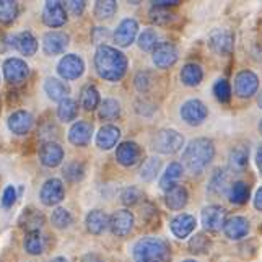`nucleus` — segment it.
<instances>
[{"mask_svg": "<svg viewBox=\"0 0 262 262\" xmlns=\"http://www.w3.org/2000/svg\"><path fill=\"white\" fill-rule=\"evenodd\" d=\"M228 197H230V202L234 205H243L248 202L249 199V186L243 181H236L230 186V191H228Z\"/></svg>", "mask_w": 262, "mask_h": 262, "instance_id": "nucleus-34", "label": "nucleus"}, {"mask_svg": "<svg viewBox=\"0 0 262 262\" xmlns=\"http://www.w3.org/2000/svg\"><path fill=\"white\" fill-rule=\"evenodd\" d=\"M134 83L140 93H145V92H148V88L151 85V77L148 72H140V74H137V77H135Z\"/></svg>", "mask_w": 262, "mask_h": 262, "instance_id": "nucleus-48", "label": "nucleus"}, {"mask_svg": "<svg viewBox=\"0 0 262 262\" xmlns=\"http://www.w3.org/2000/svg\"><path fill=\"white\" fill-rule=\"evenodd\" d=\"M143 197V192L140 191L139 187L130 186V187H125L122 194H121V201L124 205H135L140 202V199Z\"/></svg>", "mask_w": 262, "mask_h": 262, "instance_id": "nucleus-46", "label": "nucleus"}, {"mask_svg": "<svg viewBox=\"0 0 262 262\" xmlns=\"http://www.w3.org/2000/svg\"><path fill=\"white\" fill-rule=\"evenodd\" d=\"M259 130H260V134H262V119H260V122H259Z\"/></svg>", "mask_w": 262, "mask_h": 262, "instance_id": "nucleus-57", "label": "nucleus"}, {"mask_svg": "<svg viewBox=\"0 0 262 262\" xmlns=\"http://www.w3.org/2000/svg\"><path fill=\"white\" fill-rule=\"evenodd\" d=\"M13 46L20 51L23 56L30 57V56H34L36 51H38V39L34 38L33 33L23 31L20 34L13 36Z\"/></svg>", "mask_w": 262, "mask_h": 262, "instance_id": "nucleus-26", "label": "nucleus"}, {"mask_svg": "<svg viewBox=\"0 0 262 262\" xmlns=\"http://www.w3.org/2000/svg\"><path fill=\"white\" fill-rule=\"evenodd\" d=\"M85 7H86V5H85L83 0H72V2H67L69 12H70L72 15H75V16L82 15L83 10H85Z\"/></svg>", "mask_w": 262, "mask_h": 262, "instance_id": "nucleus-50", "label": "nucleus"}, {"mask_svg": "<svg viewBox=\"0 0 262 262\" xmlns=\"http://www.w3.org/2000/svg\"><path fill=\"white\" fill-rule=\"evenodd\" d=\"M230 184V176L225 169L222 168H216L212 176H210V181H209V191L212 194H216L220 195L227 191V186Z\"/></svg>", "mask_w": 262, "mask_h": 262, "instance_id": "nucleus-32", "label": "nucleus"}, {"mask_svg": "<svg viewBox=\"0 0 262 262\" xmlns=\"http://www.w3.org/2000/svg\"><path fill=\"white\" fill-rule=\"evenodd\" d=\"M127 67L129 62L124 52L113 46H107V44L98 46L95 52V69L101 78L107 82H117V80L124 78Z\"/></svg>", "mask_w": 262, "mask_h": 262, "instance_id": "nucleus-1", "label": "nucleus"}, {"mask_svg": "<svg viewBox=\"0 0 262 262\" xmlns=\"http://www.w3.org/2000/svg\"><path fill=\"white\" fill-rule=\"evenodd\" d=\"M183 121L189 125H201L209 116V110L207 106L201 101V99H189L183 106H181L179 111Z\"/></svg>", "mask_w": 262, "mask_h": 262, "instance_id": "nucleus-5", "label": "nucleus"}, {"mask_svg": "<svg viewBox=\"0 0 262 262\" xmlns=\"http://www.w3.org/2000/svg\"><path fill=\"white\" fill-rule=\"evenodd\" d=\"M64 176L70 181V183H78L85 178V166L78 161H72L64 168Z\"/></svg>", "mask_w": 262, "mask_h": 262, "instance_id": "nucleus-45", "label": "nucleus"}, {"mask_svg": "<svg viewBox=\"0 0 262 262\" xmlns=\"http://www.w3.org/2000/svg\"><path fill=\"white\" fill-rule=\"evenodd\" d=\"M209 46L219 56H227L234 48V34L230 30L216 28L209 34Z\"/></svg>", "mask_w": 262, "mask_h": 262, "instance_id": "nucleus-8", "label": "nucleus"}, {"mask_svg": "<svg viewBox=\"0 0 262 262\" xmlns=\"http://www.w3.org/2000/svg\"><path fill=\"white\" fill-rule=\"evenodd\" d=\"M15 201H16V189L13 186H7L2 194V205L5 209H8V207H12L15 204Z\"/></svg>", "mask_w": 262, "mask_h": 262, "instance_id": "nucleus-49", "label": "nucleus"}, {"mask_svg": "<svg viewBox=\"0 0 262 262\" xmlns=\"http://www.w3.org/2000/svg\"><path fill=\"white\" fill-rule=\"evenodd\" d=\"M201 220L207 231L216 233L223 228L225 222H227V210L220 205H209L202 210Z\"/></svg>", "mask_w": 262, "mask_h": 262, "instance_id": "nucleus-11", "label": "nucleus"}, {"mask_svg": "<svg viewBox=\"0 0 262 262\" xmlns=\"http://www.w3.org/2000/svg\"><path fill=\"white\" fill-rule=\"evenodd\" d=\"M210 249V239L205 236L204 233H197L189 241V251L192 254H205Z\"/></svg>", "mask_w": 262, "mask_h": 262, "instance_id": "nucleus-43", "label": "nucleus"}, {"mask_svg": "<svg viewBox=\"0 0 262 262\" xmlns=\"http://www.w3.org/2000/svg\"><path fill=\"white\" fill-rule=\"evenodd\" d=\"M25 251L31 256H39L44 251V238L39 231H28L23 241Z\"/></svg>", "mask_w": 262, "mask_h": 262, "instance_id": "nucleus-33", "label": "nucleus"}, {"mask_svg": "<svg viewBox=\"0 0 262 262\" xmlns=\"http://www.w3.org/2000/svg\"><path fill=\"white\" fill-rule=\"evenodd\" d=\"M119 137H121L119 127H116L113 124L103 125V127L99 129V132L96 134V145L101 150H111L113 147H116Z\"/></svg>", "mask_w": 262, "mask_h": 262, "instance_id": "nucleus-23", "label": "nucleus"}, {"mask_svg": "<svg viewBox=\"0 0 262 262\" xmlns=\"http://www.w3.org/2000/svg\"><path fill=\"white\" fill-rule=\"evenodd\" d=\"M77 114H78V103L75 101V99L67 98V99H64V101L59 103V106H57V116H59L60 121L70 122V121L75 119Z\"/></svg>", "mask_w": 262, "mask_h": 262, "instance_id": "nucleus-36", "label": "nucleus"}, {"mask_svg": "<svg viewBox=\"0 0 262 262\" xmlns=\"http://www.w3.org/2000/svg\"><path fill=\"white\" fill-rule=\"evenodd\" d=\"M256 165H257V168H259V173H260V176H262V147L257 150V153H256Z\"/></svg>", "mask_w": 262, "mask_h": 262, "instance_id": "nucleus-54", "label": "nucleus"}, {"mask_svg": "<svg viewBox=\"0 0 262 262\" xmlns=\"http://www.w3.org/2000/svg\"><path fill=\"white\" fill-rule=\"evenodd\" d=\"M85 223H86V230L92 234H101L110 227V219H107V215L103 210L95 209L86 215Z\"/></svg>", "mask_w": 262, "mask_h": 262, "instance_id": "nucleus-27", "label": "nucleus"}, {"mask_svg": "<svg viewBox=\"0 0 262 262\" xmlns=\"http://www.w3.org/2000/svg\"><path fill=\"white\" fill-rule=\"evenodd\" d=\"M137 42L142 51H155L158 46V34L153 28H147L139 34Z\"/></svg>", "mask_w": 262, "mask_h": 262, "instance_id": "nucleus-40", "label": "nucleus"}, {"mask_svg": "<svg viewBox=\"0 0 262 262\" xmlns=\"http://www.w3.org/2000/svg\"><path fill=\"white\" fill-rule=\"evenodd\" d=\"M230 168L233 171H245L248 168V161H249V150L245 145H239V147H234L230 151Z\"/></svg>", "mask_w": 262, "mask_h": 262, "instance_id": "nucleus-31", "label": "nucleus"}, {"mask_svg": "<svg viewBox=\"0 0 262 262\" xmlns=\"http://www.w3.org/2000/svg\"><path fill=\"white\" fill-rule=\"evenodd\" d=\"M110 228H111L113 234H116V236H119V238H124V236H127V234H130L134 230L132 212L127 209L116 210L110 219Z\"/></svg>", "mask_w": 262, "mask_h": 262, "instance_id": "nucleus-12", "label": "nucleus"}, {"mask_svg": "<svg viewBox=\"0 0 262 262\" xmlns=\"http://www.w3.org/2000/svg\"><path fill=\"white\" fill-rule=\"evenodd\" d=\"M18 16V4L13 0H0V23H12Z\"/></svg>", "mask_w": 262, "mask_h": 262, "instance_id": "nucleus-41", "label": "nucleus"}, {"mask_svg": "<svg viewBox=\"0 0 262 262\" xmlns=\"http://www.w3.org/2000/svg\"><path fill=\"white\" fill-rule=\"evenodd\" d=\"M142 158V148L139 147V143L135 142H122L117 145L116 150V160L117 163L125 166V168H130L134 165H137Z\"/></svg>", "mask_w": 262, "mask_h": 262, "instance_id": "nucleus-13", "label": "nucleus"}, {"mask_svg": "<svg viewBox=\"0 0 262 262\" xmlns=\"http://www.w3.org/2000/svg\"><path fill=\"white\" fill-rule=\"evenodd\" d=\"M121 116V104L114 98H106L99 106V119L114 121Z\"/></svg>", "mask_w": 262, "mask_h": 262, "instance_id": "nucleus-35", "label": "nucleus"}, {"mask_svg": "<svg viewBox=\"0 0 262 262\" xmlns=\"http://www.w3.org/2000/svg\"><path fill=\"white\" fill-rule=\"evenodd\" d=\"M223 231L227 234V238L236 241V239H243L248 236L249 233V222L246 216L241 215H233L230 219H227L223 225Z\"/></svg>", "mask_w": 262, "mask_h": 262, "instance_id": "nucleus-19", "label": "nucleus"}, {"mask_svg": "<svg viewBox=\"0 0 262 262\" xmlns=\"http://www.w3.org/2000/svg\"><path fill=\"white\" fill-rule=\"evenodd\" d=\"M117 12V2L114 0H99L95 5V16L98 20H110Z\"/></svg>", "mask_w": 262, "mask_h": 262, "instance_id": "nucleus-39", "label": "nucleus"}, {"mask_svg": "<svg viewBox=\"0 0 262 262\" xmlns=\"http://www.w3.org/2000/svg\"><path fill=\"white\" fill-rule=\"evenodd\" d=\"M183 171L184 169H183V165L181 163H176V161L174 163H171L160 179V187L163 189L165 192L168 191V189L174 187L178 184V181L183 178Z\"/></svg>", "mask_w": 262, "mask_h": 262, "instance_id": "nucleus-29", "label": "nucleus"}, {"mask_svg": "<svg viewBox=\"0 0 262 262\" xmlns=\"http://www.w3.org/2000/svg\"><path fill=\"white\" fill-rule=\"evenodd\" d=\"M4 77L8 83L12 85H20L23 83L30 75V67L23 59L10 57L4 62Z\"/></svg>", "mask_w": 262, "mask_h": 262, "instance_id": "nucleus-6", "label": "nucleus"}, {"mask_svg": "<svg viewBox=\"0 0 262 262\" xmlns=\"http://www.w3.org/2000/svg\"><path fill=\"white\" fill-rule=\"evenodd\" d=\"M99 92L96 90V86L93 85H86L83 90H82V96H80V103L85 107L86 111H93L99 106Z\"/></svg>", "mask_w": 262, "mask_h": 262, "instance_id": "nucleus-37", "label": "nucleus"}, {"mask_svg": "<svg viewBox=\"0 0 262 262\" xmlns=\"http://www.w3.org/2000/svg\"><path fill=\"white\" fill-rule=\"evenodd\" d=\"M51 262H69V260H67L66 257H54Z\"/></svg>", "mask_w": 262, "mask_h": 262, "instance_id": "nucleus-55", "label": "nucleus"}, {"mask_svg": "<svg viewBox=\"0 0 262 262\" xmlns=\"http://www.w3.org/2000/svg\"><path fill=\"white\" fill-rule=\"evenodd\" d=\"M137 262H153V260H137Z\"/></svg>", "mask_w": 262, "mask_h": 262, "instance_id": "nucleus-59", "label": "nucleus"}, {"mask_svg": "<svg viewBox=\"0 0 262 262\" xmlns=\"http://www.w3.org/2000/svg\"><path fill=\"white\" fill-rule=\"evenodd\" d=\"M171 256L169 245L161 238L147 236L135 243L134 257L137 260H153V262H168Z\"/></svg>", "mask_w": 262, "mask_h": 262, "instance_id": "nucleus-3", "label": "nucleus"}, {"mask_svg": "<svg viewBox=\"0 0 262 262\" xmlns=\"http://www.w3.org/2000/svg\"><path fill=\"white\" fill-rule=\"evenodd\" d=\"M42 20L49 28H59V26H64L67 21V12L66 7L62 2L57 0H52V2H46L42 10Z\"/></svg>", "mask_w": 262, "mask_h": 262, "instance_id": "nucleus-14", "label": "nucleus"}, {"mask_svg": "<svg viewBox=\"0 0 262 262\" xmlns=\"http://www.w3.org/2000/svg\"><path fill=\"white\" fill-rule=\"evenodd\" d=\"M51 222H52V225L56 228H59V230H66V228H69L70 225H72V222H74V219H72V213L67 210V209H62V207H59V209H56L52 212V215H51Z\"/></svg>", "mask_w": 262, "mask_h": 262, "instance_id": "nucleus-42", "label": "nucleus"}, {"mask_svg": "<svg viewBox=\"0 0 262 262\" xmlns=\"http://www.w3.org/2000/svg\"><path fill=\"white\" fill-rule=\"evenodd\" d=\"M150 18H151V21L157 25H168L171 20H173V15H171L168 10H163V8H151Z\"/></svg>", "mask_w": 262, "mask_h": 262, "instance_id": "nucleus-47", "label": "nucleus"}, {"mask_svg": "<svg viewBox=\"0 0 262 262\" xmlns=\"http://www.w3.org/2000/svg\"><path fill=\"white\" fill-rule=\"evenodd\" d=\"M215 157V143L207 137H199L187 143L183 153V163L192 174H201Z\"/></svg>", "mask_w": 262, "mask_h": 262, "instance_id": "nucleus-2", "label": "nucleus"}, {"mask_svg": "<svg viewBox=\"0 0 262 262\" xmlns=\"http://www.w3.org/2000/svg\"><path fill=\"white\" fill-rule=\"evenodd\" d=\"M69 34L62 31H51L46 33L42 38V49L48 56H59V54L66 52L69 46Z\"/></svg>", "mask_w": 262, "mask_h": 262, "instance_id": "nucleus-16", "label": "nucleus"}, {"mask_svg": "<svg viewBox=\"0 0 262 262\" xmlns=\"http://www.w3.org/2000/svg\"><path fill=\"white\" fill-rule=\"evenodd\" d=\"M64 197H66V189H64V183H62L60 179L52 178L42 184L39 199L44 205H48V207L57 205L64 201Z\"/></svg>", "mask_w": 262, "mask_h": 262, "instance_id": "nucleus-10", "label": "nucleus"}, {"mask_svg": "<svg viewBox=\"0 0 262 262\" xmlns=\"http://www.w3.org/2000/svg\"><path fill=\"white\" fill-rule=\"evenodd\" d=\"M178 49L174 44L171 42H160L157 49L153 51V64H155L158 69H169L171 66H174L178 62Z\"/></svg>", "mask_w": 262, "mask_h": 262, "instance_id": "nucleus-15", "label": "nucleus"}, {"mask_svg": "<svg viewBox=\"0 0 262 262\" xmlns=\"http://www.w3.org/2000/svg\"><path fill=\"white\" fill-rule=\"evenodd\" d=\"M195 225H197L195 216L189 215V213H179L174 216L173 220H171L169 228H171V233H173L176 238L184 239L195 230Z\"/></svg>", "mask_w": 262, "mask_h": 262, "instance_id": "nucleus-21", "label": "nucleus"}, {"mask_svg": "<svg viewBox=\"0 0 262 262\" xmlns=\"http://www.w3.org/2000/svg\"><path fill=\"white\" fill-rule=\"evenodd\" d=\"M44 225V215L34 209H26L20 216V227L26 228L28 231H39Z\"/></svg>", "mask_w": 262, "mask_h": 262, "instance_id": "nucleus-30", "label": "nucleus"}, {"mask_svg": "<svg viewBox=\"0 0 262 262\" xmlns=\"http://www.w3.org/2000/svg\"><path fill=\"white\" fill-rule=\"evenodd\" d=\"M254 207H256V210L262 212V186L257 189V192L254 195Z\"/></svg>", "mask_w": 262, "mask_h": 262, "instance_id": "nucleus-52", "label": "nucleus"}, {"mask_svg": "<svg viewBox=\"0 0 262 262\" xmlns=\"http://www.w3.org/2000/svg\"><path fill=\"white\" fill-rule=\"evenodd\" d=\"M160 168H161V161L160 158L157 157H150L147 158L145 161H143V165L140 168V178L143 181H147V183H150V181H153L157 178V174L160 173Z\"/></svg>", "mask_w": 262, "mask_h": 262, "instance_id": "nucleus-38", "label": "nucleus"}, {"mask_svg": "<svg viewBox=\"0 0 262 262\" xmlns=\"http://www.w3.org/2000/svg\"><path fill=\"white\" fill-rule=\"evenodd\" d=\"M34 124V117L31 113L25 110H18L10 114L8 117V129L16 135H25L28 134Z\"/></svg>", "mask_w": 262, "mask_h": 262, "instance_id": "nucleus-20", "label": "nucleus"}, {"mask_svg": "<svg viewBox=\"0 0 262 262\" xmlns=\"http://www.w3.org/2000/svg\"><path fill=\"white\" fill-rule=\"evenodd\" d=\"M257 104H259V107L262 110V90H260V95H259V98H257Z\"/></svg>", "mask_w": 262, "mask_h": 262, "instance_id": "nucleus-56", "label": "nucleus"}, {"mask_svg": "<svg viewBox=\"0 0 262 262\" xmlns=\"http://www.w3.org/2000/svg\"><path fill=\"white\" fill-rule=\"evenodd\" d=\"M64 160V148L57 142H44L39 148V161L46 168H56Z\"/></svg>", "mask_w": 262, "mask_h": 262, "instance_id": "nucleus-17", "label": "nucleus"}, {"mask_svg": "<svg viewBox=\"0 0 262 262\" xmlns=\"http://www.w3.org/2000/svg\"><path fill=\"white\" fill-rule=\"evenodd\" d=\"M137 33H139V23L134 18H125L117 26V30L114 33V41L117 42V46L127 48L137 38Z\"/></svg>", "mask_w": 262, "mask_h": 262, "instance_id": "nucleus-18", "label": "nucleus"}, {"mask_svg": "<svg viewBox=\"0 0 262 262\" xmlns=\"http://www.w3.org/2000/svg\"><path fill=\"white\" fill-rule=\"evenodd\" d=\"M187 201H189L187 189L181 184H176L174 187L168 189L165 194V202L171 210H183Z\"/></svg>", "mask_w": 262, "mask_h": 262, "instance_id": "nucleus-24", "label": "nucleus"}, {"mask_svg": "<svg viewBox=\"0 0 262 262\" xmlns=\"http://www.w3.org/2000/svg\"><path fill=\"white\" fill-rule=\"evenodd\" d=\"M153 150L161 155H174L184 147V137L174 129H161L153 137Z\"/></svg>", "mask_w": 262, "mask_h": 262, "instance_id": "nucleus-4", "label": "nucleus"}, {"mask_svg": "<svg viewBox=\"0 0 262 262\" xmlns=\"http://www.w3.org/2000/svg\"><path fill=\"white\" fill-rule=\"evenodd\" d=\"M183 262H197V260H194V259H186V260H183Z\"/></svg>", "mask_w": 262, "mask_h": 262, "instance_id": "nucleus-58", "label": "nucleus"}, {"mask_svg": "<svg viewBox=\"0 0 262 262\" xmlns=\"http://www.w3.org/2000/svg\"><path fill=\"white\" fill-rule=\"evenodd\" d=\"M82 262H104V259L101 256H98V254H88L83 257Z\"/></svg>", "mask_w": 262, "mask_h": 262, "instance_id": "nucleus-53", "label": "nucleus"}, {"mask_svg": "<svg viewBox=\"0 0 262 262\" xmlns=\"http://www.w3.org/2000/svg\"><path fill=\"white\" fill-rule=\"evenodd\" d=\"M259 90V77L252 70H241L234 78V93L239 98H251Z\"/></svg>", "mask_w": 262, "mask_h": 262, "instance_id": "nucleus-9", "label": "nucleus"}, {"mask_svg": "<svg viewBox=\"0 0 262 262\" xmlns=\"http://www.w3.org/2000/svg\"><path fill=\"white\" fill-rule=\"evenodd\" d=\"M44 92L49 96L52 101H64L69 98L70 88L66 82H62L59 78H48L46 83H44Z\"/></svg>", "mask_w": 262, "mask_h": 262, "instance_id": "nucleus-25", "label": "nucleus"}, {"mask_svg": "<svg viewBox=\"0 0 262 262\" xmlns=\"http://www.w3.org/2000/svg\"><path fill=\"white\" fill-rule=\"evenodd\" d=\"M213 95H215V98L219 99L220 103H223V104L230 103V99H231V86L228 83V80H225V78L216 80L215 85H213Z\"/></svg>", "mask_w": 262, "mask_h": 262, "instance_id": "nucleus-44", "label": "nucleus"}, {"mask_svg": "<svg viewBox=\"0 0 262 262\" xmlns=\"http://www.w3.org/2000/svg\"><path fill=\"white\" fill-rule=\"evenodd\" d=\"M202 78H204V70L201 66L195 64V62H187V64L181 69V82L186 86L201 85Z\"/></svg>", "mask_w": 262, "mask_h": 262, "instance_id": "nucleus-28", "label": "nucleus"}, {"mask_svg": "<svg viewBox=\"0 0 262 262\" xmlns=\"http://www.w3.org/2000/svg\"><path fill=\"white\" fill-rule=\"evenodd\" d=\"M153 8H163V10H168L171 7H176L179 2L178 0H158V2H151Z\"/></svg>", "mask_w": 262, "mask_h": 262, "instance_id": "nucleus-51", "label": "nucleus"}, {"mask_svg": "<svg viewBox=\"0 0 262 262\" xmlns=\"http://www.w3.org/2000/svg\"><path fill=\"white\" fill-rule=\"evenodd\" d=\"M85 62L77 54H67L57 64V72L64 80H77L83 75Z\"/></svg>", "mask_w": 262, "mask_h": 262, "instance_id": "nucleus-7", "label": "nucleus"}, {"mask_svg": "<svg viewBox=\"0 0 262 262\" xmlns=\"http://www.w3.org/2000/svg\"><path fill=\"white\" fill-rule=\"evenodd\" d=\"M93 135V124L86 121H77L69 130V140L77 147H85L92 140Z\"/></svg>", "mask_w": 262, "mask_h": 262, "instance_id": "nucleus-22", "label": "nucleus"}]
</instances>
